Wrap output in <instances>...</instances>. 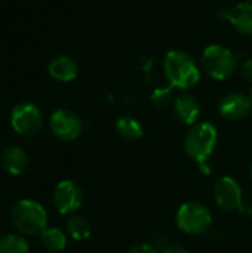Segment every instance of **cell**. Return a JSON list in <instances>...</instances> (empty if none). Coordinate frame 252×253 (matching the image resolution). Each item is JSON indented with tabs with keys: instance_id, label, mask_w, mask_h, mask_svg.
I'll return each instance as SVG.
<instances>
[{
	"instance_id": "25",
	"label": "cell",
	"mask_w": 252,
	"mask_h": 253,
	"mask_svg": "<svg viewBox=\"0 0 252 253\" xmlns=\"http://www.w3.org/2000/svg\"><path fill=\"white\" fill-rule=\"evenodd\" d=\"M247 1H250V3H252V0H247Z\"/></svg>"
},
{
	"instance_id": "4",
	"label": "cell",
	"mask_w": 252,
	"mask_h": 253,
	"mask_svg": "<svg viewBox=\"0 0 252 253\" xmlns=\"http://www.w3.org/2000/svg\"><path fill=\"white\" fill-rule=\"evenodd\" d=\"M202 67L209 77L227 80L236 73L238 59L230 49L221 44H209L202 52Z\"/></svg>"
},
{
	"instance_id": "15",
	"label": "cell",
	"mask_w": 252,
	"mask_h": 253,
	"mask_svg": "<svg viewBox=\"0 0 252 253\" xmlns=\"http://www.w3.org/2000/svg\"><path fill=\"white\" fill-rule=\"evenodd\" d=\"M116 130L122 138H125L128 141H138L144 136V129H143L141 123L131 116H123V117L117 119Z\"/></svg>"
},
{
	"instance_id": "6",
	"label": "cell",
	"mask_w": 252,
	"mask_h": 253,
	"mask_svg": "<svg viewBox=\"0 0 252 253\" xmlns=\"http://www.w3.org/2000/svg\"><path fill=\"white\" fill-rule=\"evenodd\" d=\"M10 125L16 133L28 138L34 136L43 126L42 111L31 102H19L10 113Z\"/></svg>"
},
{
	"instance_id": "13",
	"label": "cell",
	"mask_w": 252,
	"mask_h": 253,
	"mask_svg": "<svg viewBox=\"0 0 252 253\" xmlns=\"http://www.w3.org/2000/svg\"><path fill=\"white\" fill-rule=\"evenodd\" d=\"M48 71H49V76L52 79L62 82V83H68L77 77L79 67H77V62L71 56L59 55V56H55L49 62Z\"/></svg>"
},
{
	"instance_id": "8",
	"label": "cell",
	"mask_w": 252,
	"mask_h": 253,
	"mask_svg": "<svg viewBox=\"0 0 252 253\" xmlns=\"http://www.w3.org/2000/svg\"><path fill=\"white\" fill-rule=\"evenodd\" d=\"M52 202L55 209L61 215H70L79 211V208L82 206L83 191L74 181L65 179L55 187Z\"/></svg>"
},
{
	"instance_id": "3",
	"label": "cell",
	"mask_w": 252,
	"mask_h": 253,
	"mask_svg": "<svg viewBox=\"0 0 252 253\" xmlns=\"http://www.w3.org/2000/svg\"><path fill=\"white\" fill-rule=\"evenodd\" d=\"M13 227L27 236L42 234L48 228V213L46 209L34 200L18 202L10 212Z\"/></svg>"
},
{
	"instance_id": "1",
	"label": "cell",
	"mask_w": 252,
	"mask_h": 253,
	"mask_svg": "<svg viewBox=\"0 0 252 253\" xmlns=\"http://www.w3.org/2000/svg\"><path fill=\"white\" fill-rule=\"evenodd\" d=\"M165 76L172 87L190 89L201 80V70L193 56L184 50H169L163 59Z\"/></svg>"
},
{
	"instance_id": "7",
	"label": "cell",
	"mask_w": 252,
	"mask_h": 253,
	"mask_svg": "<svg viewBox=\"0 0 252 253\" xmlns=\"http://www.w3.org/2000/svg\"><path fill=\"white\" fill-rule=\"evenodd\" d=\"M50 132L61 141H74L79 138L83 129V123L80 117L67 108H59L52 113L49 119Z\"/></svg>"
},
{
	"instance_id": "18",
	"label": "cell",
	"mask_w": 252,
	"mask_h": 253,
	"mask_svg": "<svg viewBox=\"0 0 252 253\" xmlns=\"http://www.w3.org/2000/svg\"><path fill=\"white\" fill-rule=\"evenodd\" d=\"M30 248L24 237L18 234H7L0 239V253H28Z\"/></svg>"
},
{
	"instance_id": "11",
	"label": "cell",
	"mask_w": 252,
	"mask_h": 253,
	"mask_svg": "<svg viewBox=\"0 0 252 253\" xmlns=\"http://www.w3.org/2000/svg\"><path fill=\"white\" fill-rule=\"evenodd\" d=\"M218 16L229 21L241 34L252 36V3L241 1L232 9H221Z\"/></svg>"
},
{
	"instance_id": "2",
	"label": "cell",
	"mask_w": 252,
	"mask_h": 253,
	"mask_svg": "<svg viewBox=\"0 0 252 253\" xmlns=\"http://www.w3.org/2000/svg\"><path fill=\"white\" fill-rule=\"evenodd\" d=\"M218 141V132L209 122H201L192 126L184 138L186 154L198 162L202 168L212 156Z\"/></svg>"
},
{
	"instance_id": "9",
	"label": "cell",
	"mask_w": 252,
	"mask_h": 253,
	"mask_svg": "<svg viewBox=\"0 0 252 253\" xmlns=\"http://www.w3.org/2000/svg\"><path fill=\"white\" fill-rule=\"evenodd\" d=\"M214 199L223 211H227V212L244 211L242 188L236 182V179L230 176H223L215 182Z\"/></svg>"
},
{
	"instance_id": "23",
	"label": "cell",
	"mask_w": 252,
	"mask_h": 253,
	"mask_svg": "<svg viewBox=\"0 0 252 253\" xmlns=\"http://www.w3.org/2000/svg\"><path fill=\"white\" fill-rule=\"evenodd\" d=\"M250 98H251V101H252V89H251V92H250Z\"/></svg>"
},
{
	"instance_id": "10",
	"label": "cell",
	"mask_w": 252,
	"mask_h": 253,
	"mask_svg": "<svg viewBox=\"0 0 252 253\" xmlns=\"http://www.w3.org/2000/svg\"><path fill=\"white\" fill-rule=\"evenodd\" d=\"M252 101L250 95L241 92H229L218 102V111L226 120L238 122L250 116Z\"/></svg>"
},
{
	"instance_id": "24",
	"label": "cell",
	"mask_w": 252,
	"mask_h": 253,
	"mask_svg": "<svg viewBox=\"0 0 252 253\" xmlns=\"http://www.w3.org/2000/svg\"><path fill=\"white\" fill-rule=\"evenodd\" d=\"M250 175H251V181H252V168H251V172H250Z\"/></svg>"
},
{
	"instance_id": "12",
	"label": "cell",
	"mask_w": 252,
	"mask_h": 253,
	"mask_svg": "<svg viewBox=\"0 0 252 253\" xmlns=\"http://www.w3.org/2000/svg\"><path fill=\"white\" fill-rule=\"evenodd\" d=\"M174 114L178 122L193 126L196 125L199 116H201V104L196 96L192 93H183L175 98L174 102Z\"/></svg>"
},
{
	"instance_id": "19",
	"label": "cell",
	"mask_w": 252,
	"mask_h": 253,
	"mask_svg": "<svg viewBox=\"0 0 252 253\" xmlns=\"http://www.w3.org/2000/svg\"><path fill=\"white\" fill-rule=\"evenodd\" d=\"M172 98V86L171 87H163V89H156L151 93V102L156 104L157 107H165Z\"/></svg>"
},
{
	"instance_id": "22",
	"label": "cell",
	"mask_w": 252,
	"mask_h": 253,
	"mask_svg": "<svg viewBox=\"0 0 252 253\" xmlns=\"http://www.w3.org/2000/svg\"><path fill=\"white\" fill-rule=\"evenodd\" d=\"M162 253H189V251H186L181 246H168Z\"/></svg>"
},
{
	"instance_id": "21",
	"label": "cell",
	"mask_w": 252,
	"mask_h": 253,
	"mask_svg": "<svg viewBox=\"0 0 252 253\" xmlns=\"http://www.w3.org/2000/svg\"><path fill=\"white\" fill-rule=\"evenodd\" d=\"M241 74H242V77H244L247 82H250L252 84V59H248V61L242 65Z\"/></svg>"
},
{
	"instance_id": "20",
	"label": "cell",
	"mask_w": 252,
	"mask_h": 253,
	"mask_svg": "<svg viewBox=\"0 0 252 253\" xmlns=\"http://www.w3.org/2000/svg\"><path fill=\"white\" fill-rule=\"evenodd\" d=\"M128 253H157V249L153 245L140 243V245H135L134 248H131Z\"/></svg>"
},
{
	"instance_id": "5",
	"label": "cell",
	"mask_w": 252,
	"mask_h": 253,
	"mask_svg": "<svg viewBox=\"0 0 252 253\" xmlns=\"http://www.w3.org/2000/svg\"><path fill=\"white\" fill-rule=\"evenodd\" d=\"M177 227L189 236H201L211 228L212 215L199 202H186L177 211Z\"/></svg>"
},
{
	"instance_id": "17",
	"label": "cell",
	"mask_w": 252,
	"mask_h": 253,
	"mask_svg": "<svg viewBox=\"0 0 252 253\" xmlns=\"http://www.w3.org/2000/svg\"><path fill=\"white\" fill-rule=\"evenodd\" d=\"M65 228L68 236L76 242L86 240L91 236V224L83 216H77V215L70 216L65 222Z\"/></svg>"
},
{
	"instance_id": "14",
	"label": "cell",
	"mask_w": 252,
	"mask_h": 253,
	"mask_svg": "<svg viewBox=\"0 0 252 253\" xmlns=\"http://www.w3.org/2000/svg\"><path fill=\"white\" fill-rule=\"evenodd\" d=\"M1 166L7 173L13 176L21 175L28 166V154L25 153L24 148L18 145L7 147L1 156Z\"/></svg>"
},
{
	"instance_id": "16",
	"label": "cell",
	"mask_w": 252,
	"mask_h": 253,
	"mask_svg": "<svg viewBox=\"0 0 252 253\" xmlns=\"http://www.w3.org/2000/svg\"><path fill=\"white\" fill-rule=\"evenodd\" d=\"M42 239V245L46 251L49 252H61L65 249L67 246V236L62 230L56 228V227H50V228H45L40 234Z\"/></svg>"
}]
</instances>
